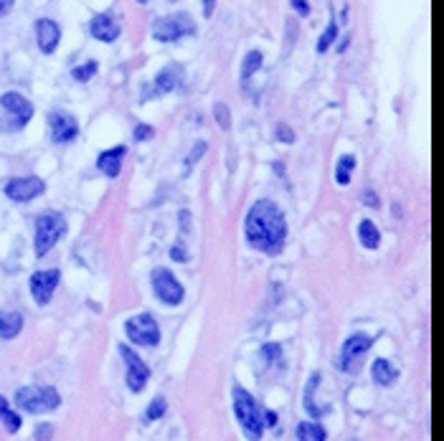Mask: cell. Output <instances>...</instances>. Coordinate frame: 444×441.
I'll return each instance as SVG.
<instances>
[{
  "mask_svg": "<svg viewBox=\"0 0 444 441\" xmlns=\"http://www.w3.org/2000/svg\"><path fill=\"white\" fill-rule=\"evenodd\" d=\"M353 170H355V158H353V155H343V158L338 160V170H335V183L348 185V183H350Z\"/></svg>",
  "mask_w": 444,
  "mask_h": 441,
  "instance_id": "603a6c76",
  "label": "cell"
},
{
  "mask_svg": "<svg viewBox=\"0 0 444 441\" xmlns=\"http://www.w3.org/2000/svg\"><path fill=\"white\" fill-rule=\"evenodd\" d=\"M49 127L54 142H72L74 137L79 135V125L74 120V114L69 112H51L49 114Z\"/></svg>",
  "mask_w": 444,
  "mask_h": 441,
  "instance_id": "4fadbf2b",
  "label": "cell"
},
{
  "mask_svg": "<svg viewBox=\"0 0 444 441\" xmlns=\"http://www.w3.org/2000/svg\"><path fill=\"white\" fill-rule=\"evenodd\" d=\"M0 421H3L6 429H8V433H16L18 429H21V416L10 409V403L6 401L3 396H0Z\"/></svg>",
  "mask_w": 444,
  "mask_h": 441,
  "instance_id": "7402d4cb",
  "label": "cell"
},
{
  "mask_svg": "<svg viewBox=\"0 0 444 441\" xmlns=\"http://www.w3.org/2000/svg\"><path fill=\"white\" fill-rule=\"evenodd\" d=\"M66 233V218L59 213V211H43L39 218H36V241H33V249H36V257L43 259L49 254L56 241Z\"/></svg>",
  "mask_w": 444,
  "mask_h": 441,
  "instance_id": "277c9868",
  "label": "cell"
},
{
  "mask_svg": "<svg viewBox=\"0 0 444 441\" xmlns=\"http://www.w3.org/2000/svg\"><path fill=\"white\" fill-rule=\"evenodd\" d=\"M195 33V23L193 18L188 13H173V16H162L153 23V39L162 41V43H170V41H178L183 36H193Z\"/></svg>",
  "mask_w": 444,
  "mask_h": 441,
  "instance_id": "8992f818",
  "label": "cell"
},
{
  "mask_svg": "<svg viewBox=\"0 0 444 441\" xmlns=\"http://www.w3.org/2000/svg\"><path fill=\"white\" fill-rule=\"evenodd\" d=\"M292 3V8H295V13H297V16H302V18H307L310 16V0H290Z\"/></svg>",
  "mask_w": 444,
  "mask_h": 441,
  "instance_id": "836d02e7",
  "label": "cell"
},
{
  "mask_svg": "<svg viewBox=\"0 0 444 441\" xmlns=\"http://www.w3.org/2000/svg\"><path fill=\"white\" fill-rule=\"evenodd\" d=\"M244 233H246V241H249L251 249L262 251V254H277V251H282L284 239H287L284 213L277 208L275 201L262 198L246 213Z\"/></svg>",
  "mask_w": 444,
  "mask_h": 441,
  "instance_id": "6da1fadb",
  "label": "cell"
},
{
  "mask_svg": "<svg viewBox=\"0 0 444 441\" xmlns=\"http://www.w3.org/2000/svg\"><path fill=\"white\" fill-rule=\"evenodd\" d=\"M206 153V142H198L195 144V150L191 153V158H188V165H186V173H191V168H193L195 162H198V158Z\"/></svg>",
  "mask_w": 444,
  "mask_h": 441,
  "instance_id": "e575fe53",
  "label": "cell"
},
{
  "mask_svg": "<svg viewBox=\"0 0 444 441\" xmlns=\"http://www.w3.org/2000/svg\"><path fill=\"white\" fill-rule=\"evenodd\" d=\"M43 191H46V183H43L41 178H36V175L13 178V180H8V185H6V195H8L10 201H16V203L33 201V198H36V195H41Z\"/></svg>",
  "mask_w": 444,
  "mask_h": 441,
  "instance_id": "8fae6325",
  "label": "cell"
},
{
  "mask_svg": "<svg viewBox=\"0 0 444 441\" xmlns=\"http://www.w3.org/2000/svg\"><path fill=\"white\" fill-rule=\"evenodd\" d=\"M33 439H36V441H51V439H54V424H39V426H36Z\"/></svg>",
  "mask_w": 444,
  "mask_h": 441,
  "instance_id": "4dcf8cb0",
  "label": "cell"
},
{
  "mask_svg": "<svg viewBox=\"0 0 444 441\" xmlns=\"http://www.w3.org/2000/svg\"><path fill=\"white\" fill-rule=\"evenodd\" d=\"M363 203L366 206H371V208H379L381 203H379V195L373 191H363Z\"/></svg>",
  "mask_w": 444,
  "mask_h": 441,
  "instance_id": "d590c367",
  "label": "cell"
},
{
  "mask_svg": "<svg viewBox=\"0 0 444 441\" xmlns=\"http://www.w3.org/2000/svg\"><path fill=\"white\" fill-rule=\"evenodd\" d=\"M317 383H320V373H313V376H310V383H307V391H305V409L310 411L313 416H325L323 411L315 406V398H313L317 391Z\"/></svg>",
  "mask_w": 444,
  "mask_h": 441,
  "instance_id": "d4e9b609",
  "label": "cell"
},
{
  "mask_svg": "<svg viewBox=\"0 0 444 441\" xmlns=\"http://www.w3.org/2000/svg\"><path fill=\"white\" fill-rule=\"evenodd\" d=\"M335 36H338V23H335V21H330V23H328V28L323 31V36H320V41H317V54H325V51L332 46Z\"/></svg>",
  "mask_w": 444,
  "mask_h": 441,
  "instance_id": "4316f807",
  "label": "cell"
},
{
  "mask_svg": "<svg viewBox=\"0 0 444 441\" xmlns=\"http://www.w3.org/2000/svg\"><path fill=\"white\" fill-rule=\"evenodd\" d=\"M125 155H127V147L125 144H117L112 150H105V153L97 158V168L105 173L107 178H117L122 170V160H125Z\"/></svg>",
  "mask_w": 444,
  "mask_h": 441,
  "instance_id": "e0dca14e",
  "label": "cell"
},
{
  "mask_svg": "<svg viewBox=\"0 0 444 441\" xmlns=\"http://www.w3.org/2000/svg\"><path fill=\"white\" fill-rule=\"evenodd\" d=\"M213 117H216L221 129H231V112H229V107L224 105V102H218V105L213 107Z\"/></svg>",
  "mask_w": 444,
  "mask_h": 441,
  "instance_id": "83f0119b",
  "label": "cell"
},
{
  "mask_svg": "<svg viewBox=\"0 0 444 441\" xmlns=\"http://www.w3.org/2000/svg\"><path fill=\"white\" fill-rule=\"evenodd\" d=\"M153 135H155V129L150 127V125H138V127H135V140H138V142H145V140H150Z\"/></svg>",
  "mask_w": 444,
  "mask_h": 441,
  "instance_id": "d6a6232c",
  "label": "cell"
},
{
  "mask_svg": "<svg viewBox=\"0 0 444 441\" xmlns=\"http://www.w3.org/2000/svg\"><path fill=\"white\" fill-rule=\"evenodd\" d=\"M97 69H99L97 61H89V64H84V66H76V69L72 72V76L76 81H89L94 74H97Z\"/></svg>",
  "mask_w": 444,
  "mask_h": 441,
  "instance_id": "f1b7e54d",
  "label": "cell"
},
{
  "mask_svg": "<svg viewBox=\"0 0 444 441\" xmlns=\"http://www.w3.org/2000/svg\"><path fill=\"white\" fill-rule=\"evenodd\" d=\"M33 117V105L18 92H6L0 96V132H18Z\"/></svg>",
  "mask_w": 444,
  "mask_h": 441,
  "instance_id": "3957f363",
  "label": "cell"
},
{
  "mask_svg": "<svg viewBox=\"0 0 444 441\" xmlns=\"http://www.w3.org/2000/svg\"><path fill=\"white\" fill-rule=\"evenodd\" d=\"M262 64H264V58H262V54H259V51H249V54L244 56V64H242V81H244V87H246V81L251 79V74L257 72V69H262Z\"/></svg>",
  "mask_w": 444,
  "mask_h": 441,
  "instance_id": "cb8c5ba5",
  "label": "cell"
},
{
  "mask_svg": "<svg viewBox=\"0 0 444 441\" xmlns=\"http://www.w3.org/2000/svg\"><path fill=\"white\" fill-rule=\"evenodd\" d=\"M277 140H279V142L292 144L295 142V129L287 127V125H277Z\"/></svg>",
  "mask_w": 444,
  "mask_h": 441,
  "instance_id": "1f68e13d",
  "label": "cell"
},
{
  "mask_svg": "<svg viewBox=\"0 0 444 441\" xmlns=\"http://www.w3.org/2000/svg\"><path fill=\"white\" fill-rule=\"evenodd\" d=\"M36 39H39V48L43 54H54L59 46V39H61V28H59L56 21L41 18V21H36Z\"/></svg>",
  "mask_w": 444,
  "mask_h": 441,
  "instance_id": "9a60e30c",
  "label": "cell"
},
{
  "mask_svg": "<svg viewBox=\"0 0 444 441\" xmlns=\"http://www.w3.org/2000/svg\"><path fill=\"white\" fill-rule=\"evenodd\" d=\"M165 411H168V401H165L162 396H158V398H153V403L147 406L145 421H147V424H150V421H158V418L165 416Z\"/></svg>",
  "mask_w": 444,
  "mask_h": 441,
  "instance_id": "484cf974",
  "label": "cell"
},
{
  "mask_svg": "<svg viewBox=\"0 0 444 441\" xmlns=\"http://www.w3.org/2000/svg\"><path fill=\"white\" fill-rule=\"evenodd\" d=\"M16 406L28 413H49L61 406V396L54 385H25L16 391Z\"/></svg>",
  "mask_w": 444,
  "mask_h": 441,
  "instance_id": "5b68a950",
  "label": "cell"
},
{
  "mask_svg": "<svg viewBox=\"0 0 444 441\" xmlns=\"http://www.w3.org/2000/svg\"><path fill=\"white\" fill-rule=\"evenodd\" d=\"M297 439L299 441H325L328 439V433L320 424L315 421H302L297 424Z\"/></svg>",
  "mask_w": 444,
  "mask_h": 441,
  "instance_id": "44dd1931",
  "label": "cell"
},
{
  "mask_svg": "<svg viewBox=\"0 0 444 441\" xmlns=\"http://www.w3.org/2000/svg\"><path fill=\"white\" fill-rule=\"evenodd\" d=\"M213 8H216V0H203V16L211 18L213 16Z\"/></svg>",
  "mask_w": 444,
  "mask_h": 441,
  "instance_id": "8d00e7d4",
  "label": "cell"
},
{
  "mask_svg": "<svg viewBox=\"0 0 444 441\" xmlns=\"http://www.w3.org/2000/svg\"><path fill=\"white\" fill-rule=\"evenodd\" d=\"M89 31H92V36L97 41H102V43H112V41L120 39V23L114 21L112 13H102V16L92 18V23H89Z\"/></svg>",
  "mask_w": 444,
  "mask_h": 441,
  "instance_id": "2e32d148",
  "label": "cell"
},
{
  "mask_svg": "<svg viewBox=\"0 0 444 441\" xmlns=\"http://www.w3.org/2000/svg\"><path fill=\"white\" fill-rule=\"evenodd\" d=\"M373 347V340L363 332H355L346 340L343 345V353H340V370H346L350 376H355L361 370V363H363L366 353Z\"/></svg>",
  "mask_w": 444,
  "mask_h": 441,
  "instance_id": "9c48e42d",
  "label": "cell"
},
{
  "mask_svg": "<svg viewBox=\"0 0 444 441\" xmlns=\"http://www.w3.org/2000/svg\"><path fill=\"white\" fill-rule=\"evenodd\" d=\"M231 398H234V411H236V418L242 424V431L246 433L249 441H259L264 429H272L277 426V413L275 411H266L262 409L254 396L249 391H244L242 385H234L231 391Z\"/></svg>",
  "mask_w": 444,
  "mask_h": 441,
  "instance_id": "7a4b0ae2",
  "label": "cell"
},
{
  "mask_svg": "<svg viewBox=\"0 0 444 441\" xmlns=\"http://www.w3.org/2000/svg\"><path fill=\"white\" fill-rule=\"evenodd\" d=\"M358 239H361V244H363L366 249H379L381 244V231L376 228V224L373 221H361V226H358Z\"/></svg>",
  "mask_w": 444,
  "mask_h": 441,
  "instance_id": "ffe728a7",
  "label": "cell"
},
{
  "mask_svg": "<svg viewBox=\"0 0 444 441\" xmlns=\"http://www.w3.org/2000/svg\"><path fill=\"white\" fill-rule=\"evenodd\" d=\"M183 79H186L183 66H180V64H168L165 69H160V72H158V76H155V84H153V92H150V94H168V92H173V89L180 87V84H183ZM150 94H147V96H150Z\"/></svg>",
  "mask_w": 444,
  "mask_h": 441,
  "instance_id": "5bb4252c",
  "label": "cell"
},
{
  "mask_svg": "<svg viewBox=\"0 0 444 441\" xmlns=\"http://www.w3.org/2000/svg\"><path fill=\"white\" fill-rule=\"evenodd\" d=\"M350 441H358V439H350Z\"/></svg>",
  "mask_w": 444,
  "mask_h": 441,
  "instance_id": "f35d334b",
  "label": "cell"
},
{
  "mask_svg": "<svg viewBox=\"0 0 444 441\" xmlns=\"http://www.w3.org/2000/svg\"><path fill=\"white\" fill-rule=\"evenodd\" d=\"M279 355H282V347L277 345V343H269V345H264L262 347V361L269 365V363H275V361H279Z\"/></svg>",
  "mask_w": 444,
  "mask_h": 441,
  "instance_id": "f546056e",
  "label": "cell"
},
{
  "mask_svg": "<svg viewBox=\"0 0 444 441\" xmlns=\"http://www.w3.org/2000/svg\"><path fill=\"white\" fill-rule=\"evenodd\" d=\"M120 355L125 358V363H127V388L132 394H140V391L147 385V380H150V368L142 363V358H140L132 347L120 345Z\"/></svg>",
  "mask_w": 444,
  "mask_h": 441,
  "instance_id": "30bf717a",
  "label": "cell"
},
{
  "mask_svg": "<svg viewBox=\"0 0 444 441\" xmlns=\"http://www.w3.org/2000/svg\"><path fill=\"white\" fill-rule=\"evenodd\" d=\"M59 279H61V272L59 269H43V272H36L31 277V294L39 305H49L54 292L59 287Z\"/></svg>",
  "mask_w": 444,
  "mask_h": 441,
  "instance_id": "7c38bea8",
  "label": "cell"
},
{
  "mask_svg": "<svg viewBox=\"0 0 444 441\" xmlns=\"http://www.w3.org/2000/svg\"><path fill=\"white\" fill-rule=\"evenodd\" d=\"M150 281H153V292L155 297L160 299V302H165V305L176 307L183 302V297H186V289H183V284L176 279V274L170 272V269H165V266H158V269H153V274H150Z\"/></svg>",
  "mask_w": 444,
  "mask_h": 441,
  "instance_id": "ba28073f",
  "label": "cell"
},
{
  "mask_svg": "<svg viewBox=\"0 0 444 441\" xmlns=\"http://www.w3.org/2000/svg\"><path fill=\"white\" fill-rule=\"evenodd\" d=\"M371 376L379 385H391L396 378H399V370H396V365L391 361H386V358H379V361H373Z\"/></svg>",
  "mask_w": 444,
  "mask_h": 441,
  "instance_id": "d6986e66",
  "label": "cell"
},
{
  "mask_svg": "<svg viewBox=\"0 0 444 441\" xmlns=\"http://www.w3.org/2000/svg\"><path fill=\"white\" fill-rule=\"evenodd\" d=\"M23 330V317L18 312H10V310H3L0 312V337L3 340H13L18 337V332Z\"/></svg>",
  "mask_w": 444,
  "mask_h": 441,
  "instance_id": "ac0fdd59",
  "label": "cell"
},
{
  "mask_svg": "<svg viewBox=\"0 0 444 441\" xmlns=\"http://www.w3.org/2000/svg\"><path fill=\"white\" fill-rule=\"evenodd\" d=\"M125 332L135 345L155 347L160 343V327H158V322L150 312H140L135 317H129L125 322Z\"/></svg>",
  "mask_w": 444,
  "mask_h": 441,
  "instance_id": "52a82bcc",
  "label": "cell"
},
{
  "mask_svg": "<svg viewBox=\"0 0 444 441\" xmlns=\"http://www.w3.org/2000/svg\"><path fill=\"white\" fill-rule=\"evenodd\" d=\"M10 8H13V0H0V16L10 13Z\"/></svg>",
  "mask_w": 444,
  "mask_h": 441,
  "instance_id": "74e56055",
  "label": "cell"
}]
</instances>
